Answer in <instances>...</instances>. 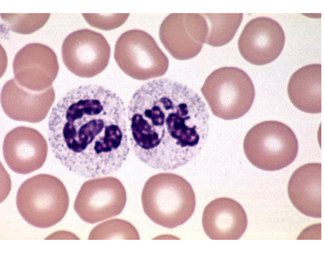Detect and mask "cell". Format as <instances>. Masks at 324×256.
Instances as JSON below:
<instances>
[{
    "mask_svg": "<svg viewBox=\"0 0 324 256\" xmlns=\"http://www.w3.org/2000/svg\"><path fill=\"white\" fill-rule=\"evenodd\" d=\"M126 108L103 87L83 85L70 91L53 108L48 140L55 157L85 178L113 173L130 151Z\"/></svg>",
    "mask_w": 324,
    "mask_h": 256,
    "instance_id": "cell-1",
    "label": "cell"
},
{
    "mask_svg": "<svg viewBox=\"0 0 324 256\" xmlns=\"http://www.w3.org/2000/svg\"><path fill=\"white\" fill-rule=\"evenodd\" d=\"M133 153L151 168L168 170L199 154L209 130V114L201 97L166 78L143 84L128 107Z\"/></svg>",
    "mask_w": 324,
    "mask_h": 256,
    "instance_id": "cell-2",
    "label": "cell"
},
{
    "mask_svg": "<svg viewBox=\"0 0 324 256\" xmlns=\"http://www.w3.org/2000/svg\"><path fill=\"white\" fill-rule=\"evenodd\" d=\"M141 201L145 214L152 222L170 229L186 222L196 206L191 184L183 177L170 173L150 177L144 184Z\"/></svg>",
    "mask_w": 324,
    "mask_h": 256,
    "instance_id": "cell-3",
    "label": "cell"
},
{
    "mask_svg": "<svg viewBox=\"0 0 324 256\" xmlns=\"http://www.w3.org/2000/svg\"><path fill=\"white\" fill-rule=\"evenodd\" d=\"M16 204L19 214L28 224L47 228L64 218L69 198L60 180L49 174H40L21 184L16 194Z\"/></svg>",
    "mask_w": 324,
    "mask_h": 256,
    "instance_id": "cell-4",
    "label": "cell"
},
{
    "mask_svg": "<svg viewBox=\"0 0 324 256\" xmlns=\"http://www.w3.org/2000/svg\"><path fill=\"white\" fill-rule=\"evenodd\" d=\"M243 147L247 158L254 166L275 171L295 160L298 143L289 126L278 121L269 120L255 125L248 132Z\"/></svg>",
    "mask_w": 324,
    "mask_h": 256,
    "instance_id": "cell-5",
    "label": "cell"
},
{
    "mask_svg": "<svg viewBox=\"0 0 324 256\" xmlns=\"http://www.w3.org/2000/svg\"><path fill=\"white\" fill-rule=\"evenodd\" d=\"M200 90L213 114L226 120L245 115L252 105L255 94L248 74L234 67L214 70L207 77Z\"/></svg>",
    "mask_w": 324,
    "mask_h": 256,
    "instance_id": "cell-6",
    "label": "cell"
},
{
    "mask_svg": "<svg viewBox=\"0 0 324 256\" xmlns=\"http://www.w3.org/2000/svg\"><path fill=\"white\" fill-rule=\"evenodd\" d=\"M114 57L124 73L139 80L162 76L169 67L168 57L153 37L138 29L127 31L118 37Z\"/></svg>",
    "mask_w": 324,
    "mask_h": 256,
    "instance_id": "cell-7",
    "label": "cell"
},
{
    "mask_svg": "<svg viewBox=\"0 0 324 256\" xmlns=\"http://www.w3.org/2000/svg\"><path fill=\"white\" fill-rule=\"evenodd\" d=\"M127 199L126 189L119 179L111 176L95 178L82 184L74 209L83 221L93 224L119 215Z\"/></svg>",
    "mask_w": 324,
    "mask_h": 256,
    "instance_id": "cell-8",
    "label": "cell"
},
{
    "mask_svg": "<svg viewBox=\"0 0 324 256\" xmlns=\"http://www.w3.org/2000/svg\"><path fill=\"white\" fill-rule=\"evenodd\" d=\"M110 46L100 33L88 29L75 31L64 39L62 56L66 68L74 75L91 78L107 67Z\"/></svg>",
    "mask_w": 324,
    "mask_h": 256,
    "instance_id": "cell-9",
    "label": "cell"
},
{
    "mask_svg": "<svg viewBox=\"0 0 324 256\" xmlns=\"http://www.w3.org/2000/svg\"><path fill=\"white\" fill-rule=\"evenodd\" d=\"M208 32V24L202 14L171 13L162 22L159 36L170 55L183 60L198 54Z\"/></svg>",
    "mask_w": 324,
    "mask_h": 256,
    "instance_id": "cell-10",
    "label": "cell"
},
{
    "mask_svg": "<svg viewBox=\"0 0 324 256\" xmlns=\"http://www.w3.org/2000/svg\"><path fill=\"white\" fill-rule=\"evenodd\" d=\"M14 79L22 87L42 92L52 87L59 65L54 51L40 43L27 44L15 54L12 63Z\"/></svg>",
    "mask_w": 324,
    "mask_h": 256,
    "instance_id": "cell-11",
    "label": "cell"
},
{
    "mask_svg": "<svg viewBox=\"0 0 324 256\" xmlns=\"http://www.w3.org/2000/svg\"><path fill=\"white\" fill-rule=\"evenodd\" d=\"M285 42L282 28L275 20L258 17L248 22L238 38V48L242 57L255 65H264L276 59Z\"/></svg>",
    "mask_w": 324,
    "mask_h": 256,
    "instance_id": "cell-12",
    "label": "cell"
},
{
    "mask_svg": "<svg viewBox=\"0 0 324 256\" xmlns=\"http://www.w3.org/2000/svg\"><path fill=\"white\" fill-rule=\"evenodd\" d=\"M3 152L6 163L13 172L26 175L43 166L47 159L48 145L38 131L21 126L7 134Z\"/></svg>",
    "mask_w": 324,
    "mask_h": 256,
    "instance_id": "cell-13",
    "label": "cell"
},
{
    "mask_svg": "<svg viewBox=\"0 0 324 256\" xmlns=\"http://www.w3.org/2000/svg\"><path fill=\"white\" fill-rule=\"evenodd\" d=\"M55 97L52 87L42 92H33L21 87L12 78L2 88L1 103L4 113L11 119L37 123L46 117Z\"/></svg>",
    "mask_w": 324,
    "mask_h": 256,
    "instance_id": "cell-14",
    "label": "cell"
},
{
    "mask_svg": "<svg viewBox=\"0 0 324 256\" xmlns=\"http://www.w3.org/2000/svg\"><path fill=\"white\" fill-rule=\"evenodd\" d=\"M201 221L205 233L211 240H238L248 225L242 206L226 197L211 201L203 211Z\"/></svg>",
    "mask_w": 324,
    "mask_h": 256,
    "instance_id": "cell-15",
    "label": "cell"
},
{
    "mask_svg": "<svg viewBox=\"0 0 324 256\" xmlns=\"http://www.w3.org/2000/svg\"><path fill=\"white\" fill-rule=\"evenodd\" d=\"M288 193L293 206L312 218L321 217V164L310 163L297 168L291 175Z\"/></svg>",
    "mask_w": 324,
    "mask_h": 256,
    "instance_id": "cell-16",
    "label": "cell"
},
{
    "mask_svg": "<svg viewBox=\"0 0 324 256\" xmlns=\"http://www.w3.org/2000/svg\"><path fill=\"white\" fill-rule=\"evenodd\" d=\"M287 92L298 110L311 114L321 113V64L308 65L296 71L289 80Z\"/></svg>",
    "mask_w": 324,
    "mask_h": 256,
    "instance_id": "cell-17",
    "label": "cell"
},
{
    "mask_svg": "<svg viewBox=\"0 0 324 256\" xmlns=\"http://www.w3.org/2000/svg\"><path fill=\"white\" fill-rule=\"evenodd\" d=\"M208 27L205 44L221 47L229 42L241 23L242 13L202 14Z\"/></svg>",
    "mask_w": 324,
    "mask_h": 256,
    "instance_id": "cell-18",
    "label": "cell"
},
{
    "mask_svg": "<svg viewBox=\"0 0 324 256\" xmlns=\"http://www.w3.org/2000/svg\"><path fill=\"white\" fill-rule=\"evenodd\" d=\"M88 240H139L135 227L127 221L113 219L94 227L90 231Z\"/></svg>",
    "mask_w": 324,
    "mask_h": 256,
    "instance_id": "cell-19",
    "label": "cell"
},
{
    "mask_svg": "<svg viewBox=\"0 0 324 256\" xmlns=\"http://www.w3.org/2000/svg\"><path fill=\"white\" fill-rule=\"evenodd\" d=\"M50 13L1 14L7 29L22 34H29L39 30L47 23Z\"/></svg>",
    "mask_w": 324,
    "mask_h": 256,
    "instance_id": "cell-20",
    "label": "cell"
},
{
    "mask_svg": "<svg viewBox=\"0 0 324 256\" xmlns=\"http://www.w3.org/2000/svg\"><path fill=\"white\" fill-rule=\"evenodd\" d=\"M82 15L91 26L103 30H111L119 27L128 19L129 13L89 14Z\"/></svg>",
    "mask_w": 324,
    "mask_h": 256,
    "instance_id": "cell-21",
    "label": "cell"
}]
</instances>
